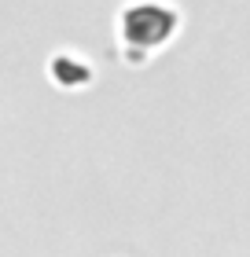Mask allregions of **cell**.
<instances>
[{"mask_svg":"<svg viewBox=\"0 0 250 257\" xmlns=\"http://www.w3.org/2000/svg\"><path fill=\"white\" fill-rule=\"evenodd\" d=\"M173 30H177V15L165 4L144 0V4H133L122 11V41L136 44V48H158L173 37Z\"/></svg>","mask_w":250,"mask_h":257,"instance_id":"6da1fadb","label":"cell"}]
</instances>
